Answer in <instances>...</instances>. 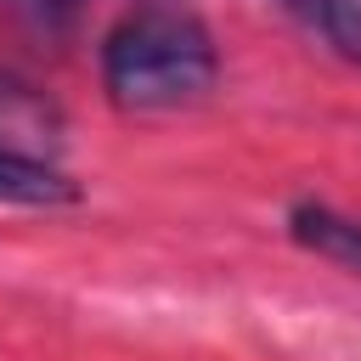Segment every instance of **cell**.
Masks as SVG:
<instances>
[{"label": "cell", "instance_id": "4", "mask_svg": "<svg viewBox=\"0 0 361 361\" xmlns=\"http://www.w3.org/2000/svg\"><path fill=\"white\" fill-rule=\"evenodd\" d=\"M282 11L344 62H361V0H282Z\"/></svg>", "mask_w": 361, "mask_h": 361}, {"label": "cell", "instance_id": "6", "mask_svg": "<svg viewBox=\"0 0 361 361\" xmlns=\"http://www.w3.org/2000/svg\"><path fill=\"white\" fill-rule=\"evenodd\" d=\"M11 6H23L28 17H39V23H51V17H62L73 0H11Z\"/></svg>", "mask_w": 361, "mask_h": 361}, {"label": "cell", "instance_id": "3", "mask_svg": "<svg viewBox=\"0 0 361 361\" xmlns=\"http://www.w3.org/2000/svg\"><path fill=\"white\" fill-rule=\"evenodd\" d=\"M288 226H293V237H299L310 254L338 259L344 271L361 276V220L333 214V209H322V203H299V209L288 214Z\"/></svg>", "mask_w": 361, "mask_h": 361}, {"label": "cell", "instance_id": "5", "mask_svg": "<svg viewBox=\"0 0 361 361\" xmlns=\"http://www.w3.org/2000/svg\"><path fill=\"white\" fill-rule=\"evenodd\" d=\"M68 197H73V180H68L56 164H34V158L0 152V203L51 209V203H68Z\"/></svg>", "mask_w": 361, "mask_h": 361}, {"label": "cell", "instance_id": "1", "mask_svg": "<svg viewBox=\"0 0 361 361\" xmlns=\"http://www.w3.org/2000/svg\"><path fill=\"white\" fill-rule=\"evenodd\" d=\"M214 73H220L214 39H209V28L192 11L141 6L102 45V85L130 113L186 107V102L209 96Z\"/></svg>", "mask_w": 361, "mask_h": 361}, {"label": "cell", "instance_id": "2", "mask_svg": "<svg viewBox=\"0 0 361 361\" xmlns=\"http://www.w3.org/2000/svg\"><path fill=\"white\" fill-rule=\"evenodd\" d=\"M56 147H62V113H56V102L39 85H28V79L0 73V152L51 164Z\"/></svg>", "mask_w": 361, "mask_h": 361}]
</instances>
